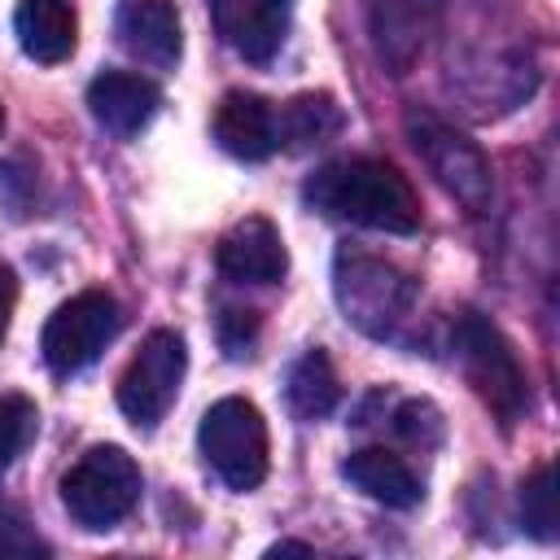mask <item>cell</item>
<instances>
[{
	"instance_id": "52a82bcc",
	"label": "cell",
	"mask_w": 560,
	"mask_h": 560,
	"mask_svg": "<svg viewBox=\"0 0 560 560\" xmlns=\"http://www.w3.org/2000/svg\"><path fill=\"white\" fill-rule=\"evenodd\" d=\"M122 328V306L114 293L105 289H83L74 293L70 302H61L48 324H44V337H39V350H44V363L57 372V376H70L79 368H88Z\"/></svg>"
},
{
	"instance_id": "8fae6325",
	"label": "cell",
	"mask_w": 560,
	"mask_h": 560,
	"mask_svg": "<svg viewBox=\"0 0 560 560\" xmlns=\"http://www.w3.org/2000/svg\"><path fill=\"white\" fill-rule=\"evenodd\" d=\"M210 13H214L219 35L245 61L267 66L289 35L293 0H210Z\"/></svg>"
},
{
	"instance_id": "ffe728a7",
	"label": "cell",
	"mask_w": 560,
	"mask_h": 560,
	"mask_svg": "<svg viewBox=\"0 0 560 560\" xmlns=\"http://www.w3.org/2000/svg\"><path fill=\"white\" fill-rule=\"evenodd\" d=\"M521 525L542 542L556 538V477L547 464L534 468V477L521 486Z\"/></svg>"
},
{
	"instance_id": "cb8c5ba5",
	"label": "cell",
	"mask_w": 560,
	"mask_h": 560,
	"mask_svg": "<svg viewBox=\"0 0 560 560\" xmlns=\"http://www.w3.org/2000/svg\"><path fill=\"white\" fill-rule=\"evenodd\" d=\"M13 306H18V276H13L9 262H0V341H4V332H9Z\"/></svg>"
},
{
	"instance_id": "7a4b0ae2",
	"label": "cell",
	"mask_w": 560,
	"mask_h": 560,
	"mask_svg": "<svg viewBox=\"0 0 560 560\" xmlns=\"http://www.w3.org/2000/svg\"><path fill=\"white\" fill-rule=\"evenodd\" d=\"M332 298L359 332L394 337L416 306V280L376 254L341 245L332 258Z\"/></svg>"
},
{
	"instance_id": "6da1fadb",
	"label": "cell",
	"mask_w": 560,
	"mask_h": 560,
	"mask_svg": "<svg viewBox=\"0 0 560 560\" xmlns=\"http://www.w3.org/2000/svg\"><path fill=\"white\" fill-rule=\"evenodd\" d=\"M306 201L332 219L372 228V232H416L420 201L407 175L381 158H341L306 179Z\"/></svg>"
},
{
	"instance_id": "4fadbf2b",
	"label": "cell",
	"mask_w": 560,
	"mask_h": 560,
	"mask_svg": "<svg viewBox=\"0 0 560 560\" xmlns=\"http://www.w3.org/2000/svg\"><path fill=\"white\" fill-rule=\"evenodd\" d=\"M214 140L223 153L241 158V162H262L280 149V122H276V105H267L254 92H228L214 109L210 122Z\"/></svg>"
},
{
	"instance_id": "30bf717a",
	"label": "cell",
	"mask_w": 560,
	"mask_h": 560,
	"mask_svg": "<svg viewBox=\"0 0 560 560\" xmlns=\"http://www.w3.org/2000/svg\"><path fill=\"white\" fill-rule=\"evenodd\" d=\"M214 267L228 276V280H245V284H276L284 280L289 271V254H284V241L276 232L271 219L262 214H249L241 223H232L219 245H214Z\"/></svg>"
},
{
	"instance_id": "d6986e66",
	"label": "cell",
	"mask_w": 560,
	"mask_h": 560,
	"mask_svg": "<svg viewBox=\"0 0 560 560\" xmlns=\"http://www.w3.org/2000/svg\"><path fill=\"white\" fill-rule=\"evenodd\" d=\"M39 411L26 394H0V472L35 442Z\"/></svg>"
},
{
	"instance_id": "5bb4252c",
	"label": "cell",
	"mask_w": 560,
	"mask_h": 560,
	"mask_svg": "<svg viewBox=\"0 0 560 560\" xmlns=\"http://www.w3.org/2000/svg\"><path fill=\"white\" fill-rule=\"evenodd\" d=\"M162 105V92L144 79V74H127V70H105L88 83V109L92 118L114 131V136H136L153 122Z\"/></svg>"
},
{
	"instance_id": "7402d4cb",
	"label": "cell",
	"mask_w": 560,
	"mask_h": 560,
	"mask_svg": "<svg viewBox=\"0 0 560 560\" xmlns=\"http://www.w3.org/2000/svg\"><path fill=\"white\" fill-rule=\"evenodd\" d=\"M394 420H398V433H407V438H411V442H420V446L442 438V416H438L429 402H420V398L402 402Z\"/></svg>"
},
{
	"instance_id": "9c48e42d",
	"label": "cell",
	"mask_w": 560,
	"mask_h": 560,
	"mask_svg": "<svg viewBox=\"0 0 560 560\" xmlns=\"http://www.w3.org/2000/svg\"><path fill=\"white\" fill-rule=\"evenodd\" d=\"M442 9L446 0H368V31L376 61L389 74H407L438 35Z\"/></svg>"
},
{
	"instance_id": "3957f363",
	"label": "cell",
	"mask_w": 560,
	"mask_h": 560,
	"mask_svg": "<svg viewBox=\"0 0 560 560\" xmlns=\"http://www.w3.org/2000/svg\"><path fill=\"white\" fill-rule=\"evenodd\" d=\"M402 127H407L411 149L438 179V188L446 197H455L468 214H486L494 201V175H490L486 153L459 127H451L446 118H438L433 109H420V105H411L402 114Z\"/></svg>"
},
{
	"instance_id": "ac0fdd59",
	"label": "cell",
	"mask_w": 560,
	"mask_h": 560,
	"mask_svg": "<svg viewBox=\"0 0 560 560\" xmlns=\"http://www.w3.org/2000/svg\"><path fill=\"white\" fill-rule=\"evenodd\" d=\"M341 398V385H337V372H332V359L315 346L306 350L293 368H289V381H284V402L298 420H324Z\"/></svg>"
},
{
	"instance_id": "ba28073f",
	"label": "cell",
	"mask_w": 560,
	"mask_h": 560,
	"mask_svg": "<svg viewBox=\"0 0 560 560\" xmlns=\"http://www.w3.org/2000/svg\"><path fill=\"white\" fill-rule=\"evenodd\" d=\"M184 368H188L184 337L175 328H153L118 376L122 416L140 429H153L171 411V402L179 394V381H184Z\"/></svg>"
},
{
	"instance_id": "e0dca14e",
	"label": "cell",
	"mask_w": 560,
	"mask_h": 560,
	"mask_svg": "<svg viewBox=\"0 0 560 560\" xmlns=\"http://www.w3.org/2000/svg\"><path fill=\"white\" fill-rule=\"evenodd\" d=\"M276 122H280V144L302 153V149L328 144L346 127V114L328 92H306V96H293L284 109H276Z\"/></svg>"
},
{
	"instance_id": "8992f818",
	"label": "cell",
	"mask_w": 560,
	"mask_h": 560,
	"mask_svg": "<svg viewBox=\"0 0 560 560\" xmlns=\"http://www.w3.org/2000/svg\"><path fill=\"white\" fill-rule=\"evenodd\" d=\"M455 346H459V363H464L468 385L481 394V402L503 424H512L529 402V385H525V372H521L512 341L486 315L464 311L459 328H455Z\"/></svg>"
},
{
	"instance_id": "44dd1931",
	"label": "cell",
	"mask_w": 560,
	"mask_h": 560,
	"mask_svg": "<svg viewBox=\"0 0 560 560\" xmlns=\"http://www.w3.org/2000/svg\"><path fill=\"white\" fill-rule=\"evenodd\" d=\"M0 556H48V542L13 508H0Z\"/></svg>"
},
{
	"instance_id": "277c9868",
	"label": "cell",
	"mask_w": 560,
	"mask_h": 560,
	"mask_svg": "<svg viewBox=\"0 0 560 560\" xmlns=\"http://www.w3.org/2000/svg\"><path fill=\"white\" fill-rule=\"evenodd\" d=\"M140 499V464L122 446H92L61 477V503L83 529H114Z\"/></svg>"
},
{
	"instance_id": "9a60e30c",
	"label": "cell",
	"mask_w": 560,
	"mask_h": 560,
	"mask_svg": "<svg viewBox=\"0 0 560 560\" xmlns=\"http://www.w3.org/2000/svg\"><path fill=\"white\" fill-rule=\"evenodd\" d=\"M13 31H18V44H22L26 57H35L44 66H57L74 52L79 18L66 0H22L18 13H13Z\"/></svg>"
},
{
	"instance_id": "7c38bea8",
	"label": "cell",
	"mask_w": 560,
	"mask_h": 560,
	"mask_svg": "<svg viewBox=\"0 0 560 560\" xmlns=\"http://www.w3.org/2000/svg\"><path fill=\"white\" fill-rule=\"evenodd\" d=\"M114 35L136 61L158 70H171L184 52V26L175 0H118Z\"/></svg>"
},
{
	"instance_id": "5b68a950",
	"label": "cell",
	"mask_w": 560,
	"mask_h": 560,
	"mask_svg": "<svg viewBox=\"0 0 560 560\" xmlns=\"http://www.w3.org/2000/svg\"><path fill=\"white\" fill-rule=\"evenodd\" d=\"M197 446L232 490H254L267 477V420L249 398H219L201 416Z\"/></svg>"
},
{
	"instance_id": "603a6c76",
	"label": "cell",
	"mask_w": 560,
	"mask_h": 560,
	"mask_svg": "<svg viewBox=\"0 0 560 560\" xmlns=\"http://www.w3.org/2000/svg\"><path fill=\"white\" fill-rule=\"evenodd\" d=\"M254 332H258V315H254V311H236V306H232V311L219 315V341H223V350H228L232 359L249 354Z\"/></svg>"
},
{
	"instance_id": "d4e9b609",
	"label": "cell",
	"mask_w": 560,
	"mask_h": 560,
	"mask_svg": "<svg viewBox=\"0 0 560 560\" xmlns=\"http://www.w3.org/2000/svg\"><path fill=\"white\" fill-rule=\"evenodd\" d=\"M0 127H4V109H0Z\"/></svg>"
},
{
	"instance_id": "2e32d148",
	"label": "cell",
	"mask_w": 560,
	"mask_h": 560,
	"mask_svg": "<svg viewBox=\"0 0 560 560\" xmlns=\"http://www.w3.org/2000/svg\"><path fill=\"white\" fill-rule=\"evenodd\" d=\"M341 477L350 486H359L368 499L385 503V508H416L420 503V477L389 451L381 446H368V451H354L346 464H341Z\"/></svg>"
}]
</instances>
